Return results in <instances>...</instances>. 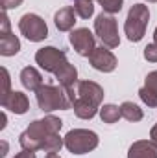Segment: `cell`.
<instances>
[{
  "instance_id": "obj_1",
  "label": "cell",
  "mask_w": 157,
  "mask_h": 158,
  "mask_svg": "<svg viewBox=\"0 0 157 158\" xmlns=\"http://www.w3.org/2000/svg\"><path fill=\"white\" fill-rule=\"evenodd\" d=\"M63 121L52 114L43 119H34L28 129L19 136V143L26 151H44V153H59L65 145V138L59 136Z\"/></svg>"
},
{
  "instance_id": "obj_2",
  "label": "cell",
  "mask_w": 157,
  "mask_h": 158,
  "mask_svg": "<svg viewBox=\"0 0 157 158\" xmlns=\"http://www.w3.org/2000/svg\"><path fill=\"white\" fill-rule=\"evenodd\" d=\"M37 105L43 112H54V110H69L72 107V99L69 92L61 85H52L46 83L35 92Z\"/></svg>"
},
{
  "instance_id": "obj_3",
  "label": "cell",
  "mask_w": 157,
  "mask_h": 158,
  "mask_svg": "<svg viewBox=\"0 0 157 158\" xmlns=\"http://www.w3.org/2000/svg\"><path fill=\"white\" fill-rule=\"evenodd\" d=\"M150 22V9L146 4H133L131 9L128 11L126 17V24H124V33L128 40L131 42H139L142 40L146 28Z\"/></svg>"
},
{
  "instance_id": "obj_4",
  "label": "cell",
  "mask_w": 157,
  "mask_h": 158,
  "mask_svg": "<svg viewBox=\"0 0 157 158\" xmlns=\"http://www.w3.org/2000/svg\"><path fill=\"white\" fill-rule=\"evenodd\" d=\"M100 138L94 131L89 129H72L65 136V147L72 155H85L98 147Z\"/></svg>"
},
{
  "instance_id": "obj_5",
  "label": "cell",
  "mask_w": 157,
  "mask_h": 158,
  "mask_svg": "<svg viewBox=\"0 0 157 158\" xmlns=\"http://www.w3.org/2000/svg\"><path fill=\"white\" fill-rule=\"evenodd\" d=\"M94 31L104 42V46L107 48H117L120 44V37H118V26L117 19L109 13H100L94 20Z\"/></svg>"
},
{
  "instance_id": "obj_6",
  "label": "cell",
  "mask_w": 157,
  "mask_h": 158,
  "mask_svg": "<svg viewBox=\"0 0 157 158\" xmlns=\"http://www.w3.org/2000/svg\"><path fill=\"white\" fill-rule=\"evenodd\" d=\"M19 30L30 42H41L48 37V26H46L44 19L35 13L22 15L19 20Z\"/></svg>"
},
{
  "instance_id": "obj_7",
  "label": "cell",
  "mask_w": 157,
  "mask_h": 158,
  "mask_svg": "<svg viewBox=\"0 0 157 158\" xmlns=\"http://www.w3.org/2000/svg\"><path fill=\"white\" fill-rule=\"evenodd\" d=\"M35 63L48 74H56L61 66L69 63L67 53L56 46H44L35 52Z\"/></svg>"
},
{
  "instance_id": "obj_8",
  "label": "cell",
  "mask_w": 157,
  "mask_h": 158,
  "mask_svg": "<svg viewBox=\"0 0 157 158\" xmlns=\"http://www.w3.org/2000/svg\"><path fill=\"white\" fill-rule=\"evenodd\" d=\"M69 42L72 44V48L76 50V53L81 55V57H89L94 52V48H96L94 35L87 28H76V30H72L70 35H69Z\"/></svg>"
},
{
  "instance_id": "obj_9",
  "label": "cell",
  "mask_w": 157,
  "mask_h": 158,
  "mask_svg": "<svg viewBox=\"0 0 157 158\" xmlns=\"http://www.w3.org/2000/svg\"><path fill=\"white\" fill-rule=\"evenodd\" d=\"M76 92H78V98L76 99H81L96 109H100L102 101H104V88L94 83V81H89V79H83V81H78L76 85Z\"/></svg>"
},
{
  "instance_id": "obj_10",
  "label": "cell",
  "mask_w": 157,
  "mask_h": 158,
  "mask_svg": "<svg viewBox=\"0 0 157 158\" xmlns=\"http://www.w3.org/2000/svg\"><path fill=\"white\" fill-rule=\"evenodd\" d=\"M89 63L94 70L104 72V74H109L117 68V57L111 52V48H107V46L94 48V52L89 55Z\"/></svg>"
},
{
  "instance_id": "obj_11",
  "label": "cell",
  "mask_w": 157,
  "mask_h": 158,
  "mask_svg": "<svg viewBox=\"0 0 157 158\" xmlns=\"http://www.w3.org/2000/svg\"><path fill=\"white\" fill-rule=\"evenodd\" d=\"M54 76H56V79H57V83L69 92V96H70V99H72V103H74V99L78 98V92H76V85H78V70H76V66L70 64V63H67V64L61 66Z\"/></svg>"
},
{
  "instance_id": "obj_12",
  "label": "cell",
  "mask_w": 157,
  "mask_h": 158,
  "mask_svg": "<svg viewBox=\"0 0 157 158\" xmlns=\"http://www.w3.org/2000/svg\"><path fill=\"white\" fill-rule=\"evenodd\" d=\"M0 103H2V107L6 110H9L13 114H19V116H22V114H26L30 110V99H28V96L24 92H19V90H11L6 98L0 99Z\"/></svg>"
},
{
  "instance_id": "obj_13",
  "label": "cell",
  "mask_w": 157,
  "mask_h": 158,
  "mask_svg": "<svg viewBox=\"0 0 157 158\" xmlns=\"http://www.w3.org/2000/svg\"><path fill=\"white\" fill-rule=\"evenodd\" d=\"M76 11L72 6H67V7H61L59 11H56L54 15V24L59 31H72L74 24H76Z\"/></svg>"
},
{
  "instance_id": "obj_14",
  "label": "cell",
  "mask_w": 157,
  "mask_h": 158,
  "mask_svg": "<svg viewBox=\"0 0 157 158\" xmlns=\"http://www.w3.org/2000/svg\"><path fill=\"white\" fill-rule=\"evenodd\" d=\"M128 158H157V149L150 140H137L131 143Z\"/></svg>"
},
{
  "instance_id": "obj_15",
  "label": "cell",
  "mask_w": 157,
  "mask_h": 158,
  "mask_svg": "<svg viewBox=\"0 0 157 158\" xmlns=\"http://www.w3.org/2000/svg\"><path fill=\"white\" fill-rule=\"evenodd\" d=\"M20 83L30 92H37L41 86L44 85L43 83V76L39 74V70L34 68V66H24L22 68V72H20Z\"/></svg>"
},
{
  "instance_id": "obj_16",
  "label": "cell",
  "mask_w": 157,
  "mask_h": 158,
  "mask_svg": "<svg viewBox=\"0 0 157 158\" xmlns=\"http://www.w3.org/2000/svg\"><path fill=\"white\" fill-rule=\"evenodd\" d=\"M19 52H20V40L17 35L7 33V35L0 37V55L11 57V55H17Z\"/></svg>"
},
{
  "instance_id": "obj_17",
  "label": "cell",
  "mask_w": 157,
  "mask_h": 158,
  "mask_svg": "<svg viewBox=\"0 0 157 158\" xmlns=\"http://www.w3.org/2000/svg\"><path fill=\"white\" fill-rule=\"evenodd\" d=\"M120 112H122V118L128 119V121H141V119L144 118V112H142V109L139 107V105H135L133 101H124L122 105H120Z\"/></svg>"
},
{
  "instance_id": "obj_18",
  "label": "cell",
  "mask_w": 157,
  "mask_h": 158,
  "mask_svg": "<svg viewBox=\"0 0 157 158\" xmlns=\"http://www.w3.org/2000/svg\"><path fill=\"white\" fill-rule=\"evenodd\" d=\"M72 109H74V114L79 119H92L100 112V109H96V107H92V105H89V103H85L81 99H74Z\"/></svg>"
},
{
  "instance_id": "obj_19",
  "label": "cell",
  "mask_w": 157,
  "mask_h": 158,
  "mask_svg": "<svg viewBox=\"0 0 157 158\" xmlns=\"http://www.w3.org/2000/svg\"><path fill=\"white\" fill-rule=\"evenodd\" d=\"M100 118L104 123H117L118 119L122 118V112H120V107L118 105H113V103H107L104 107H100Z\"/></svg>"
},
{
  "instance_id": "obj_20",
  "label": "cell",
  "mask_w": 157,
  "mask_h": 158,
  "mask_svg": "<svg viewBox=\"0 0 157 158\" xmlns=\"http://www.w3.org/2000/svg\"><path fill=\"white\" fill-rule=\"evenodd\" d=\"M72 7L79 19H91L94 15V4L91 0H72Z\"/></svg>"
},
{
  "instance_id": "obj_21",
  "label": "cell",
  "mask_w": 157,
  "mask_h": 158,
  "mask_svg": "<svg viewBox=\"0 0 157 158\" xmlns=\"http://www.w3.org/2000/svg\"><path fill=\"white\" fill-rule=\"evenodd\" d=\"M98 4L102 6L104 13L115 15V13H120V9L124 6V0H98Z\"/></svg>"
},
{
  "instance_id": "obj_22",
  "label": "cell",
  "mask_w": 157,
  "mask_h": 158,
  "mask_svg": "<svg viewBox=\"0 0 157 158\" xmlns=\"http://www.w3.org/2000/svg\"><path fill=\"white\" fill-rule=\"evenodd\" d=\"M139 98L142 99L144 105H148V107H152V109H157V94H154L152 90H148L146 86H142V88L139 90Z\"/></svg>"
},
{
  "instance_id": "obj_23",
  "label": "cell",
  "mask_w": 157,
  "mask_h": 158,
  "mask_svg": "<svg viewBox=\"0 0 157 158\" xmlns=\"http://www.w3.org/2000/svg\"><path fill=\"white\" fill-rule=\"evenodd\" d=\"M11 92V79H9V72L6 68H2V92H0V99L6 98Z\"/></svg>"
},
{
  "instance_id": "obj_24",
  "label": "cell",
  "mask_w": 157,
  "mask_h": 158,
  "mask_svg": "<svg viewBox=\"0 0 157 158\" xmlns=\"http://www.w3.org/2000/svg\"><path fill=\"white\" fill-rule=\"evenodd\" d=\"M144 59L148 63H157V44L155 42H152V44H148L144 48Z\"/></svg>"
},
{
  "instance_id": "obj_25",
  "label": "cell",
  "mask_w": 157,
  "mask_h": 158,
  "mask_svg": "<svg viewBox=\"0 0 157 158\" xmlns=\"http://www.w3.org/2000/svg\"><path fill=\"white\" fill-rule=\"evenodd\" d=\"M144 86H146L148 90H152L154 94H157V70L150 72V74L146 76V79H144Z\"/></svg>"
},
{
  "instance_id": "obj_26",
  "label": "cell",
  "mask_w": 157,
  "mask_h": 158,
  "mask_svg": "<svg viewBox=\"0 0 157 158\" xmlns=\"http://www.w3.org/2000/svg\"><path fill=\"white\" fill-rule=\"evenodd\" d=\"M9 28H11V24H9L7 11H4V13H2V20H0V37H2V35H7V33H11V31H9Z\"/></svg>"
},
{
  "instance_id": "obj_27",
  "label": "cell",
  "mask_w": 157,
  "mask_h": 158,
  "mask_svg": "<svg viewBox=\"0 0 157 158\" xmlns=\"http://www.w3.org/2000/svg\"><path fill=\"white\" fill-rule=\"evenodd\" d=\"M24 0H2V11H7V9H15L22 4Z\"/></svg>"
},
{
  "instance_id": "obj_28",
  "label": "cell",
  "mask_w": 157,
  "mask_h": 158,
  "mask_svg": "<svg viewBox=\"0 0 157 158\" xmlns=\"http://www.w3.org/2000/svg\"><path fill=\"white\" fill-rule=\"evenodd\" d=\"M15 158H37V156H35V153H34V151H26V149H22L20 153H17V155H15Z\"/></svg>"
},
{
  "instance_id": "obj_29",
  "label": "cell",
  "mask_w": 157,
  "mask_h": 158,
  "mask_svg": "<svg viewBox=\"0 0 157 158\" xmlns=\"http://www.w3.org/2000/svg\"><path fill=\"white\" fill-rule=\"evenodd\" d=\"M150 142L155 145V149H157V125H154L152 131H150Z\"/></svg>"
},
{
  "instance_id": "obj_30",
  "label": "cell",
  "mask_w": 157,
  "mask_h": 158,
  "mask_svg": "<svg viewBox=\"0 0 157 158\" xmlns=\"http://www.w3.org/2000/svg\"><path fill=\"white\" fill-rule=\"evenodd\" d=\"M6 151H7V143H6V142H2V153H0V156H2V158L6 156Z\"/></svg>"
},
{
  "instance_id": "obj_31",
  "label": "cell",
  "mask_w": 157,
  "mask_h": 158,
  "mask_svg": "<svg viewBox=\"0 0 157 158\" xmlns=\"http://www.w3.org/2000/svg\"><path fill=\"white\" fill-rule=\"evenodd\" d=\"M44 158H61V156H59L57 153H46V156Z\"/></svg>"
},
{
  "instance_id": "obj_32",
  "label": "cell",
  "mask_w": 157,
  "mask_h": 158,
  "mask_svg": "<svg viewBox=\"0 0 157 158\" xmlns=\"http://www.w3.org/2000/svg\"><path fill=\"white\" fill-rule=\"evenodd\" d=\"M6 121H7L6 114H2V123H0V129H4V127H6Z\"/></svg>"
},
{
  "instance_id": "obj_33",
  "label": "cell",
  "mask_w": 157,
  "mask_h": 158,
  "mask_svg": "<svg viewBox=\"0 0 157 158\" xmlns=\"http://www.w3.org/2000/svg\"><path fill=\"white\" fill-rule=\"evenodd\" d=\"M154 42L157 44V26H155V30H154Z\"/></svg>"
},
{
  "instance_id": "obj_34",
  "label": "cell",
  "mask_w": 157,
  "mask_h": 158,
  "mask_svg": "<svg viewBox=\"0 0 157 158\" xmlns=\"http://www.w3.org/2000/svg\"><path fill=\"white\" fill-rule=\"evenodd\" d=\"M148 2H152V4H155V2H157V0H148Z\"/></svg>"
},
{
  "instance_id": "obj_35",
  "label": "cell",
  "mask_w": 157,
  "mask_h": 158,
  "mask_svg": "<svg viewBox=\"0 0 157 158\" xmlns=\"http://www.w3.org/2000/svg\"><path fill=\"white\" fill-rule=\"evenodd\" d=\"M91 2H94V0H91Z\"/></svg>"
}]
</instances>
